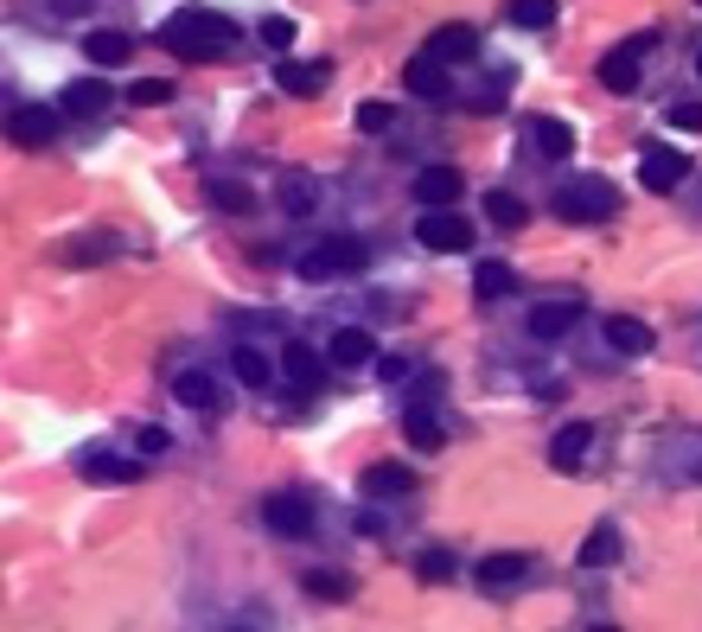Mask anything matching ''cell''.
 Instances as JSON below:
<instances>
[{
	"instance_id": "7c38bea8",
	"label": "cell",
	"mask_w": 702,
	"mask_h": 632,
	"mask_svg": "<svg viewBox=\"0 0 702 632\" xmlns=\"http://www.w3.org/2000/svg\"><path fill=\"white\" fill-rule=\"evenodd\" d=\"M275 83H281V96H320L326 90V65L320 58H281Z\"/></svg>"
},
{
	"instance_id": "f35d334b",
	"label": "cell",
	"mask_w": 702,
	"mask_h": 632,
	"mask_svg": "<svg viewBox=\"0 0 702 632\" xmlns=\"http://www.w3.org/2000/svg\"><path fill=\"white\" fill-rule=\"evenodd\" d=\"M166 447H173L166 428H141V453H166Z\"/></svg>"
},
{
	"instance_id": "277c9868",
	"label": "cell",
	"mask_w": 702,
	"mask_h": 632,
	"mask_svg": "<svg viewBox=\"0 0 702 632\" xmlns=\"http://www.w3.org/2000/svg\"><path fill=\"white\" fill-rule=\"evenodd\" d=\"M415 243H422V250H435V256H453V250H473V223L460 218L453 205H428V211L415 218Z\"/></svg>"
},
{
	"instance_id": "603a6c76",
	"label": "cell",
	"mask_w": 702,
	"mask_h": 632,
	"mask_svg": "<svg viewBox=\"0 0 702 632\" xmlns=\"http://www.w3.org/2000/svg\"><path fill=\"white\" fill-rule=\"evenodd\" d=\"M620 562V530L613 524H594L582 537V568H613Z\"/></svg>"
},
{
	"instance_id": "60d3db41",
	"label": "cell",
	"mask_w": 702,
	"mask_h": 632,
	"mask_svg": "<svg viewBox=\"0 0 702 632\" xmlns=\"http://www.w3.org/2000/svg\"><path fill=\"white\" fill-rule=\"evenodd\" d=\"M588 632H620V627H588Z\"/></svg>"
},
{
	"instance_id": "484cf974",
	"label": "cell",
	"mask_w": 702,
	"mask_h": 632,
	"mask_svg": "<svg viewBox=\"0 0 702 632\" xmlns=\"http://www.w3.org/2000/svg\"><path fill=\"white\" fill-rule=\"evenodd\" d=\"M230 371H237V383H250V390H268V383H275V365H268L262 352H250V345L230 352Z\"/></svg>"
},
{
	"instance_id": "44dd1931",
	"label": "cell",
	"mask_w": 702,
	"mask_h": 632,
	"mask_svg": "<svg viewBox=\"0 0 702 632\" xmlns=\"http://www.w3.org/2000/svg\"><path fill=\"white\" fill-rule=\"evenodd\" d=\"M403 83L415 90V96H447V65L435 58V51H422V58H408Z\"/></svg>"
},
{
	"instance_id": "3957f363",
	"label": "cell",
	"mask_w": 702,
	"mask_h": 632,
	"mask_svg": "<svg viewBox=\"0 0 702 632\" xmlns=\"http://www.w3.org/2000/svg\"><path fill=\"white\" fill-rule=\"evenodd\" d=\"M365 262H370V250L358 243V237H326V243H320V250H307L295 268L307 275V281H338V275H358Z\"/></svg>"
},
{
	"instance_id": "d590c367",
	"label": "cell",
	"mask_w": 702,
	"mask_h": 632,
	"mask_svg": "<svg viewBox=\"0 0 702 632\" xmlns=\"http://www.w3.org/2000/svg\"><path fill=\"white\" fill-rule=\"evenodd\" d=\"M415 575H422V582H447V575H453V562H447L441 550H428V556L415 562Z\"/></svg>"
},
{
	"instance_id": "74e56055",
	"label": "cell",
	"mask_w": 702,
	"mask_h": 632,
	"mask_svg": "<svg viewBox=\"0 0 702 632\" xmlns=\"http://www.w3.org/2000/svg\"><path fill=\"white\" fill-rule=\"evenodd\" d=\"M262 38H268V45H281V51H288V45H295V26H288V20H262Z\"/></svg>"
},
{
	"instance_id": "83f0119b",
	"label": "cell",
	"mask_w": 702,
	"mask_h": 632,
	"mask_svg": "<svg viewBox=\"0 0 702 632\" xmlns=\"http://www.w3.org/2000/svg\"><path fill=\"white\" fill-rule=\"evenodd\" d=\"M307 595H313V600H352V595H358V582H352V575H338V568H313V575H307Z\"/></svg>"
},
{
	"instance_id": "4dcf8cb0",
	"label": "cell",
	"mask_w": 702,
	"mask_h": 632,
	"mask_svg": "<svg viewBox=\"0 0 702 632\" xmlns=\"http://www.w3.org/2000/svg\"><path fill=\"white\" fill-rule=\"evenodd\" d=\"M555 20V0H511V26H530V33H543Z\"/></svg>"
},
{
	"instance_id": "ab89813d",
	"label": "cell",
	"mask_w": 702,
	"mask_h": 632,
	"mask_svg": "<svg viewBox=\"0 0 702 632\" xmlns=\"http://www.w3.org/2000/svg\"><path fill=\"white\" fill-rule=\"evenodd\" d=\"M377 371H383V383H403V377H408V365H403V358H383Z\"/></svg>"
},
{
	"instance_id": "ffe728a7",
	"label": "cell",
	"mask_w": 702,
	"mask_h": 632,
	"mask_svg": "<svg viewBox=\"0 0 702 632\" xmlns=\"http://www.w3.org/2000/svg\"><path fill=\"white\" fill-rule=\"evenodd\" d=\"M110 96H115L110 83H96V77H77L71 90H65V103H58V110H65V115H103V110H110Z\"/></svg>"
},
{
	"instance_id": "8d00e7d4",
	"label": "cell",
	"mask_w": 702,
	"mask_h": 632,
	"mask_svg": "<svg viewBox=\"0 0 702 632\" xmlns=\"http://www.w3.org/2000/svg\"><path fill=\"white\" fill-rule=\"evenodd\" d=\"M670 128H697L702 135V103H677V110H670Z\"/></svg>"
},
{
	"instance_id": "d6a6232c",
	"label": "cell",
	"mask_w": 702,
	"mask_h": 632,
	"mask_svg": "<svg viewBox=\"0 0 702 632\" xmlns=\"http://www.w3.org/2000/svg\"><path fill=\"white\" fill-rule=\"evenodd\" d=\"M281 205H288V211H295V218H307V211H313V180H281Z\"/></svg>"
},
{
	"instance_id": "e575fe53",
	"label": "cell",
	"mask_w": 702,
	"mask_h": 632,
	"mask_svg": "<svg viewBox=\"0 0 702 632\" xmlns=\"http://www.w3.org/2000/svg\"><path fill=\"white\" fill-rule=\"evenodd\" d=\"M211 198H218V211H250L256 205L250 186H230V180H211Z\"/></svg>"
},
{
	"instance_id": "6da1fadb",
	"label": "cell",
	"mask_w": 702,
	"mask_h": 632,
	"mask_svg": "<svg viewBox=\"0 0 702 632\" xmlns=\"http://www.w3.org/2000/svg\"><path fill=\"white\" fill-rule=\"evenodd\" d=\"M160 45L173 58H185V65H211V58H223L237 45V20H223L211 7H185V13H173L160 26Z\"/></svg>"
},
{
	"instance_id": "1f68e13d",
	"label": "cell",
	"mask_w": 702,
	"mask_h": 632,
	"mask_svg": "<svg viewBox=\"0 0 702 632\" xmlns=\"http://www.w3.org/2000/svg\"><path fill=\"white\" fill-rule=\"evenodd\" d=\"M128 96H135L141 110H166V103H173V83H166V77H141Z\"/></svg>"
},
{
	"instance_id": "5bb4252c",
	"label": "cell",
	"mask_w": 702,
	"mask_h": 632,
	"mask_svg": "<svg viewBox=\"0 0 702 632\" xmlns=\"http://www.w3.org/2000/svg\"><path fill=\"white\" fill-rule=\"evenodd\" d=\"M370 352H377V338H370L365 326H338L333 345H326V358H333L338 371H358V365H370Z\"/></svg>"
},
{
	"instance_id": "836d02e7",
	"label": "cell",
	"mask_w": 702,
	"mask_h": 632,
	"mask_svg": "<svg viewBox=\"0 0 702 632\" xmlns=\"http://www.w3.org/2000/svg\"><path fill=\"white\" fill-rule=\"evenodd\" d=\"M390 103H358V115H352V122H358V135H383V128H390Z\"/></svg>"
},
{
	"instance_id": "f1b7e54d",
	"label": "cell",
	"mask_w": 702,
	"mask_h": 632,
	"mask_svg": "<svg viewBox=\"0 0 702 632\" xmlns=\"http://www.w3.org/2000/svg\"><path fill=\"white\" fill-rule=\"evenodd\" d=\"M403 435H408V447H441V415L415 403V410L403 415Z\"/></svg>"
},
{
	"instance_id": "7402d4cb",
	"label": "cell",
	"mask_w": 702,
	"mask_h": 632,
	"mask_svg": "<svg viewBox=\"0 0 702 632\" xmlns=\"http://www.w3.org/2000/svg\"><path fill=\"white\" fill-rule=\"evenodd\" d=\"M607 345L626 352V358H638V352H652V326L632 320V313H613V320H607Z\"/></svg>"
},
{
	"instance_id": "cb8c5ba5",
	"label": "cell",
	"mask_w": 702,
	"mask_h": 632,
	"mask_svg": "<svg viewBox=\"0 0 702 632\" xmlns=\"http://www.w3.org/2000/svg\"><path fill=\"white\" fill-rule=\"evenodd\" d=\"M530 141H537V153L562 160V153H575V128H568V122H555V115H537V122H530Z\"/></svg>"
},
{
	"instance_id": "4316f807",
	"label": "cell",
	"mask_w": 702,
	"mask_h": 632,
	"mask_svg": "<svg viewBox=\"0 0 702 632\" xmlns=\"http://www.w3.org/2000/svg\"><path fill=\"white\" fill-rule=\"evenodd\" d=\"M173 397H180L185 410H218V383L205 371H180V383H173Z\"/></svg>"
},
{
	"instance_id": "4fadbf2b",
	"label": "cell",
	"mask_w": 702,
	"mask_h": 632,
	"mask_svg": "<svg viewBox=\"0 0 702 632\" xmlns=\"http://www.w3.org/2000/svg\"><path fill=\"white\" fill-rule=\"evenodd\" d=\"M582 326V300H550V307H530V338H562Z\"/></svg>"
},
{
	"instance_id": "d4e9b609",
	"label": "cell",
	"mask_w": 702,
	"mask_h": 632,
	"mask_svg": "<svg viewBox=\"0 0 702 632\" xmlns=\"http://www.w3.org/2000/svg\"><path fill=\"white\" fill-rule=\"evenodd\" d=\"M511 288H518V268H511V262H480V268H473V295L480 300H498V295H511Z\"/></svg>"
},
{
	"instance_id": "5b68a950",
	"label": "cell",
	"mask_w": 702,
	"mask_h": 632,
	"mask_svg": "<svg viewBox=\"0 0 702 632\" xmlns=\"http://www.w3.org/2000/svg\"><path fill=\"white\" fill-rule=\"evenodd\" d=\"M58 115L65 110H45V103H20V110H7V141L13 148H51L58 141Z\"/></svg>"
},
{
	"instance_id": "2e32d148",
	"label": "cell",
	"mask_w": 702,
	"mask_h": 632,
	"mask_svg": "<svg viewBox=\"0 0 702 632\" xmlns=\"http://www.w3.org/2000/svg\"><path fill=\"white\" fill-rule=\"evenodd\" d=\"M83 51H90V65H128L135 58V38L128 33H115V26H96V33H83Z\"/></svg>"
},
{
	"instance_id": "8992f818",
	"label": "cell",
	"mask_w": 702,
	"mask_h": 632,
	"mask_svg": "<svg viewBox=\"0 0 702 632\" xmlns=\"http://www.w3.org/2000/svg\"><path fill=\"white\" fill-rule=\"evenodd\" d=\"M77 473H83L90 485H135L141 480V460L110 453V447H83V453H77Z\"/></svg>"
},
{
	"instance_id": "52a82bcc",
	"label": "cell",
	"mask_w": 702,
	"mask_h": 632,
	"mask_svg": "<svg viewBox=\"0 0 702 632\" xmlns=\"http://www.w3.org/2000/svg\"><path fill=\"white\" fill-rule=\"evenodd\" d=\"M645 45H652V38H632V45H620V51H607V58H600V90H613V96H632V90H638V65H645Z\"/></svg>"
},
{
	"instance_id": "f546056e",
	"label": "cell",
	"mask_w": 702,
	"mask_h": 632,
	"mask_svg": "<svg viewBox=\"0 0 702 632\" xmlns=\"http://www.w3.org/2000/svg\"><path fill=\"white\" fill-rule=\"evenodd\" d=\"M485 211H492V223H498V230H523V223H530V211H523L511 192H492V198H485Z\"/></svg>"
},
{
	"instance_id": "9c48e42d",
	"label": "cell",
	"mask_w": 702,
	"mask_h": 632,
	"mask_svg": "<svg viewBox=\"0 0 702 632\" xmlns=\"http://www.w3.org/2000/svg\"><path fill=\"white\" fill-rule=\"evenodd\" d=\"M262 524H268L275 537H307V530H313V505H307L300 492H275V498L262 505Z\"/></svg>"
},
{
	"instance_id": "7a4b0ae2",
	"label": "cell",
	"mask_w": 702,
	"mask_h": 632,
	"mask_svg": "<svg viewBox=\"0 0 702 632\" xmlns=\"http://www.w3.org/2000/svg\"><path fill=\"white\" fill-rule=\"evenodd\" d=\"M613 211H620V192L607 180H568L555 192V218L562 223H607Z\"/></svg>"
},
{
	"instance_id": "e0dca14e",
	"label": "cell",
	"mask_w": 702,
	"mask_h": 632,
	"mask_svg": "<svg viewBox=\"0 0 702 632\" xmlns=\"http://www.w3.org/2000/svg\"><path fill=\"white\" fill-rule=\"evenodd\" d=\"M428 51H435L441 65H467V58H480V33L453 20V26H441V33L428 38Z\"/></svg>"
},
{
	"instance_id": "d6986e66",
	"label": "cell",
	"mask_w": 702,
	"mask_h": 632,
	"mask_svg": "<svg viewBox=\"0 0 702 632\" xmlns=\"http://www.w3.org/2000/svg\"><path fill=\"white\" fill-rule=\"evenodd\" d=\"M281 377H288L295 390H320L326 365H320V352H307V345H295V338H288V352H281Z\"/></svg>"
},
{
	"instance_id": "9a60e30c",
	"label": "cell",
	"mask_w": 702,
	"mask_h": 632,
	"mask_svg": "<svg viewBox=\"0 0 702 632\" xmlns=\"http://www.w3.org/2000/svg\"><path fill=\"white\" fill-rule=\"evenodd\" d=\"M358 485H365V498H403V492H415V473L396 460H377V467H365Z\"/></svg>"
},
{
	"instance_id": "ba28073f",
	"label": "cell",
	"mask_w": 702,
	"mask_h": 632,
	"mask_svg": "<svg viewBox=\"0 0 702 632\" xmlns=\"http://www.w3.org/2000/svg\"><path fill=\"white\" fill-rule=\"evenodd\" d=\"M638 180H645V192H677L690 180V160H683V148H645L638 153Z\"/></svg>"
},
{
	"instance_id": "30bf717a",
	"label": "cell",
	"mask_w": 702,
	"mask_h": 632,
	"mask_svg": "<svg viewBox=\"0 0 702 632\" xmlns=\"http://www.w3.org/2000/svg\"><path fill=\"white\" fill-rule=\"evenodd\" d=\"M530 568H537V562L518 556V550H511V556H485L480 562V588H485V595H511V588L530 582Z\"/></svg>"
},
{
	"instance_id": "b9f144b4",
	"label": "cell",
	"mask_w": 702,
	"mask_h": 632,
	"mask_svg": "<svg viewBox=\"0 0 702 632\" xmlns=\"http://www.w3.org/2000/svg\"><path fill=\"white\" fill-rule=\"evenodd\" d=\"M697 77H702V51H697Z\"/></svg>"
},
{
	"instance_id": "ac0fdd59",
	"label": "cell",
	"mask_w": 702,
	"mask_h": 632,
	"mask_svg": "<svg viewBox=\"0 0 702 632\" xmlns=\"http://www.w3.org/2000/svg\"><path fill=\"white\" fill-rule=\"evenodd\" d=\"M460 186H467L460 166H422V173H415V198H422V205H453Z\"/></svg>"
},
{
	"instance_id": "8fae6325",
	"label": "cell",
	"mask_w": 702,
	"mask_h": 632,
	"mask_svg": "<svg viewBox=\"0 0 702 632\" xmlns=\"http://www.w3.org/2000/svg\"><path fill=\"white\" fill-rule=\"evenodd\" d=\"M588 447H594L588 422H562V428H555V441H550V467H555V473H575V467L588 460Z\"/></svg>"
}]
</instances>
